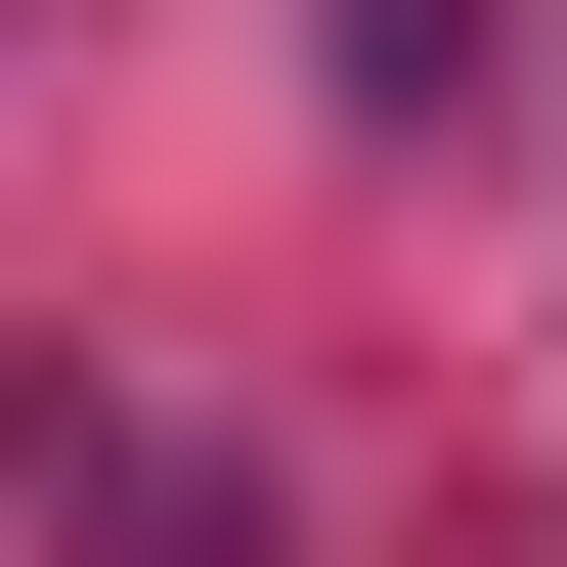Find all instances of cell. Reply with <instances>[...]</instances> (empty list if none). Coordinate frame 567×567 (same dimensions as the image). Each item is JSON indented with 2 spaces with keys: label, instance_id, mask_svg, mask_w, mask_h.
<instances>
[{
  "label": "cell",
  "instance_id": "1",
  "mask_svg": "<svg viewBox=\"0 0 567 567\" xmlns=\"http://www.w3.org/2000/svg\"><path fill=\"white\" fill-rule=\"evenodd\" d=\"M350 132H524V0H350Z\"/></svg>",
  "mask_w": 567,
  "mask_h": 567
}]
</instances>
